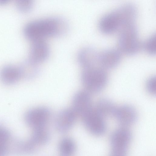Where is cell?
Masks as SVG:
<instances>
[{
	"label": "cell",
	"mask_w": 156,
	"mask_h": 156,
	"mask_svg": "<svg viewBox=\"0 0 156 156\" xmlns=\"http://www.w3.org/2000/svg\"><path fill=\"white\" fill-rule=\"evenodd\" d=\"M93 108L90 93L86 90L77 92L72 100L71 108L77 116L81 117Z\"/></svg>",
	"instance_id": "ba28073f"
},
{
	"label": "cell",
	"mask_w": 156,
	"mask_h": 156,
	"mask_svg": "<svg viewBox=\"0 0 156 156\" xmlns=\"http://www.w3.org/2000/svg\"><path fill=\"white\" fill-rule=\"evenodd\" d=\"M121 59L120 51L115 49L105 50L99 53L98 63L100 67L104 69H110L116 67Z\"/></svg>",
	"instance_id": "7c38bea8"
},
{
	"label": "cell",
	"mask_w": 156,
	"mask_h": 156,
	"mask_svg": "<svg viewBox=\"0 0 156 156\" xmlns=\"http://www.w3.org/2000/svg\"><path fill=\"white\" fill-rule=\"evenodd\" d=\"M120 30L118 39L120 50L128 55L136 54L140 48V44L138 30L135 23L123 27Z\"/></svg>",
	"instance_id": "3957f363"
},
{
	"label": "cell",
	"mask_w": 156,
	"mask_h": 156,
	"mask_svg": "<svg viewBox=\"0 0 156 156\" xmlns=\"http://www.w3.org/2000/svg\"><path fill=\"white\" fill-rule=\"evenodd\" d=\"M58 149L59 156H73L76 151V145L72 138L65 137L59 142Z\"/></svg>",
	"instance_id": "5bb4252c"
},
{
	"label": "cell",
	"mask_w": 156,
	"mask_h": 156,
	"mask_svg": "<svg viewBox=\"0 0 156 156\" xmlns=\"http://www.w3.org/2000/svg\"><path fill=\"white\" fill-rule=\"evenodd\" d=\"M8 137V134L4 129L0 128V143L4 144Z\"/></svg>",
	"instance_id": "44dd1931"
},
{
	"label": "cell",
	"mask_w": 156,
	"mask_h": 156,
	"mask_svg": "<svg viewBox=\"0 0 156 156\" xmlns=\"http://www.w3.org/2000/svg\"><path fill=\"white\" fill-rule=\"evenodd\" d=\"M104 117L95 108H92L82 118L86 129L91 134L99 136L103 134L106 129Z\"/></svg>",
	"instance_id": "277c9868"
},
{
	"label": "cell",
	"mask_w": 156,
	"mask_h": 156,
	"mask_svg": "<svg viewBox=\"0 0 156 156\" xmlns=\"http://www.w3.org/2000/svg\"><path fill=\"white\" fill-rule=\"evenodd\" d=\"M80 77L85 90L90 94L96 93L101 91L106 86L108 80L106 71L101 67L83 69Z\"/></svg>",
	"instance_id": "7a4b0ae2"
},
{
	"label": "cell",
	"mask_w": 156,
	"mask_h": 156,
	"mask_svg": "<svg viewBox=\"0 0 156 156\" xmlns=\"http://www.w3.org/2000/svg\"><path fill=\"white\" fill-rule=\"evenodd\" d=\"M130 131L125 128L118 129L112 134L110 138L111 152L126 154L127 149L131 139Z\"/></svg>",
	"instance_id": "5b68a950"
},
{
	"label": "cell",
	"mask_w": 156,
	"mask_h": 156,
	"mask_svg": "<svg viewBox=\"0 0 156 156\" xmlns=\"http://www.w3.org/2000/svg\"><path fill=\"white\" fill-rule=\"evenodd\" d=\"M68 27V22L63 18L50 17L29 22L24 27L23 33L25 36L33 42L62 35L67 32Z\"/></svg>",
	"instance_id": "6da1fadb"
},
{
	"label": "cell",
	"mask_w": 156,
	"mask_h": 156,
	"mask_svg": "<svg viewBox=\"0 0 156 156\" xmlns=\"http://www.w3.org/2000/svg\"><path fill=\"white\" fill-rule=\"evenodd\" d=\"M99 53L94 48L87 46L81 49L77 55V60L83 69L97 66L99 65Z\"/></svg>",
	"instance_id": "8fae6325"
},
{
	"label": "cell",
	"mask_w": 156,
	"mask_h": 156,
	"mask_svg": "<svg viewBox=\"0 0 156 156\" xmlns=\"http://www.w3.org/2000/svg\"><path fill=\"white\" fill-rule=\"evenodd\" d=\"M146 88L148 92L153 95H155L156 92V79L155 76L149 78L146 83Z\"/></svg>",
	"instance_id": "ffe728a7"
},
{
	"label": "cell",
	"mask_w": 156,
	"mask_h": 156,
	"mask_svg": "<svg viewBox=\"0 0 156 156\" xmlns=\"http://www.w3.org/2000/svg\"><path fill=\"white\" fill-rule=\"evenodd\" d=\"M113 116L121 124L128 126L136 121L137 115L136 110L131 105H125L116 107Z\"/></svg>",
	"instance_id": "30bf717a"
},
{
	"label": "cell",
	"mask_w": 156,
	"mask_h": 156,
	"mask_svg": "<svg viewBox=\"0 0 156 156\" xmlns=\"http://www.w3.org/2000/svg\"><path fill=\"white\" fill-rule=\"evenodd\" d=\"M34 2L31 0H17L16 5L18 9L22 12H27L33 7Z\"/></svg>",
	"instance_id": "d6986e66"
},
{
	"label": "cell",
	"mask_w": 156,
	"mask_h": 156,
	"mask_svg": "<svg viewBox=\"0 0 156 156\" xmlns=\"http://www.w3.org/2000/svg\"><path fill=\"white\" fill-rule=\"evenodd\" d=\"M77 116L71 108H65L57 114L54 120V126L60 133L69 131L74 125Z\"/></svg>",
	"instance_id": "52a82bcc"
},
{
	"label": "cell",
	"mask_w": 156,
	"mask_h": 156,
	"mask_svg": "<svg viewBox=\"0 0 156 156\" xmlns=\"http://www.w3.org/2000/svg\"><path fill=\"white\" fill-rule=\"evenodd\" d=\"M4 144L0 143V156H2L4 153L5 148Z\"/></svg>",
	"instance_id": "7402d4cb"
},
{
	"label": "cell",
	"mask_w": 156,
	"mask_h": 156,
	"mask_svg": "<svg viewBox=\"0 0 156 156\" xmlns=\"http://www.w3.org/2000/svg\"><path fill=\"white\" fill-rule=\"evenodd\" d=\"M156 34H154L147 38L144 42L143 48L144 51L151 55L156 54Z\"/></svg>",
	"instance_id": "ac0fdd59"
},
{
	"label": "cell",
	"mask_w": 156,
	"mask_h": 156,
	"mask_svg": "<svg viewBox=\"0 0 156 156\" xmlns=\"http://www.w3.org/2000/svg\"><path fill=\"white\" fill-rule=\"evenodd\" d=\"M50 137V132L46 127L34 129L30 140L39 148L48 143Z\"/></svg>",
	"instance_id": "9a60e30c"
},
{
	"label": "cell",
	"mask_w": 156,
	"mask_h": 156,
	"mask_svg": "<svg viewBox=\"0 0 156 156\" xmlns=\"http://www.w3.org/2000/svg\"><path fill=\"white\" fill-rule=\"evenodd\" d=\"M122 27L121 20L115 10L102 17L98 24L100 31L102 33L107 34L120 30Z\"/></svg>",
	"instance_id": "9c48e42d"
},
{
	"label": "cell",
	"mask_w": 156,
	"mask_h": 156,
	"mask_svg": "<svg viewBox=\"0 0 156 156\" xmlns=\"http://www.w3.org/2000/svg\"><path fill=\"white\" fill-rule=\"evenodd\" d=\"M21 68L12 65H8L2 69V74L3 77L9 82L15 81L20 76Z\"/></svg>",
	"instance_id": "e0dca14e"
},
{
	"label": "cell",
	"mask_w": 156,
	"mask_h": 156,
	"mask_svg": "<svg viewBox=\"0 0 156 156\" xmlns=\"http://www.w3.org/2000/svg\"><path fill=\"white\" fill-rule=\"evenodd\" d=\"M49 52V46L44 40L34 41L30 48L29 59L38 64L47 58Z\"/></svg>",
	"instance_id": "4fadbf2b"
},
{
	"label": "cell",
	"mask_w": 156,
	"mask_h": 156,
	"mask_svg": "<svg viewBox=\"0 0 156 156\" xmlns=\"http://www.w3.org/2000/svg\"><path fill=\"white\" fill-rule=\"evenodd\" d=\"M51 114L49 108L44 107H39L28 111L25 118L27 124L34 129L46 127Z\"/></svg>",
	"instance_id": "8992f818"
},
{
	"label": "cell",
	"mask_w": 156,
	"mask_h": 156,
	"mask_svg": "<svg viewBox=\"0 0 156 156\" xmlns=\"http://www.w3.org/2000/svg\"><path fill=\"white\" fill-rule=\"evenodd\" d=\"M116 107L111 100L105 98L98 101L95 109L105 117L110 115L113 116Z\"/></svg>",
	"instance_id": "2e32d148"
}]
</instances>
